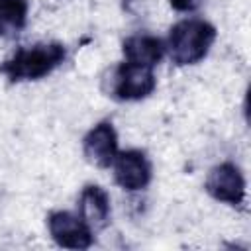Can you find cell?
<instances>
[{
    "instance_id": "6da1fadb",
    "label": "cell",
    "mask_w": 251,
    "mask_h": 251,
    "mask_svg": "<svg viewBox=\"0 0 251 251\" xmlns=\"http://www.w3.org/2000/svg\"><path fill=\"white\" fill-rule=\"evenodd\" d=\"M65 47L61 43H37L33 47L18 49L10 59L0 65V73L10 82L39 80L51 75L65 61Z\"/></svg>"
},
{
    "instance_id": "7a4b0ae2",
    "label": "cell",
    "mask_w": 251,
    "mask_h": 251,
    "mask_svg": "<svg viewBox=\"0 0 251 251\" xmlns=\"http://www.w3.org/2000/svg\"><path fill=\"white\" fill-rule=\"evenodd\" d=\"M214 41H216V27L210 22L198 18L182 20L175 24L169 33L171 59L178 67L196 65L208 55Z\"/></svg>"
},
{
    "instance_id": "3957f363",
    "label": "cell",
    "mask_w": 251,
    "mask_h": 251,
    "mask_svg": "<svg viewBox=\"0 0 251 251\" xmlns=\"http://www.w3.org/2000/svg\"><path fill=\"white\" fill-rule=\"evenodd\" d=\"M157 86L151 67H141L133 63H120L110 71L108 96L116 100H141L147 98Z\"/></svg>"
},
{
    "instance_id": "277c9868",
    "label": "cell",
    "mask_w": 251,
    "mask_h": 251,
    "mask_svg": "<svg viewBox=\"0 0 251 251\" xmlns=\"http://www.w3.org/2000/svg\"><path fill=\"white\" fill-rule=\"evenodd\" d=\"M204 188L214 200L226 202L229 206H241L245 200V180L233 163L216 165L210 171Z\"/></svg>"
},
{
    "instance_id": "5b68a950",
    "label": "cell",
    "mask_w": 251,
    "mask_h": 251,
    "mask_svg": "<svg viewBox=\"0 0 251 251\" xmlns=\"http://www.w3.org/2000/svg\"><path fill=\"white\" fill-rule=\"evenodd\" d=\"M49 233L59 247L67 249H88L94 241L92 229L82 222L80 216L71 212H53L47 218Z\"/></svg>"
},
{
    "instance_id": "8992f818",
    "label": "cell",
    "mask_w": 251,
    "mask_h": 251,
    "mask_svg": "<svg viewBox=\"0 0 251 251\" xmlns=\"http://www.w3.org/2000/svg\"><path fill=\"white\" fill-rule=\"evenodd\" d=\"M114 178L124 190H141L151 180V163L143 151L129 149L116 153L114 157Z\"/></svg>"
},
{
    "instance_id": "52a82bcc",
    "label": "cell",
    "mask_w": 251,
    "mask_h": 251,
    "mask_svg": "<svg viewBox=\"0 0 251 251\" xmlns=\"http://www.w3.org/2000/svg\"><path fill=\"white\" fill-rule=\"evenodd\" d=\"M82 151L88 163L100 169H108L118 153V135L112 122L96 124L82 139Z\"/></svg>"
},
{
    "instance_id": "ba28073f",
    "label": "cell",
    "mask_w": 251,
    "mask_h": 251,
    "mask_svg": "<svg viewBox=\"0 0 251 251\" xmlns=\"http://www.w3.org/2000/svg\"><path fill=\"white\" fill-rule=\"evenodd\" d=\"M78 212L90 229H102L110 222V198L98 184H86L78 198Z\"/></svg>"
},
{
    "instance_id": "9c48e42d",
    "label": "cell",
    "mask_w": 251,
    "mask_h": 251,
    "mask_svg": "<svg viewBox=\"0 0 251 251\" xmlns=\"http://www.w3.org/2000/svg\"><path fill=\"white\" fill-rule=\"evenodd\" d=\"M122 51L127 63L153 69L163 59L165 43L155 35H131L122 43Z\"/></svg>"
},
{
    "instance_id": "30bf717a",
    "label": "cell",
    "mask_w": 251,
    "mask_h": 251,
    "mask_svg": "<svg viewBox=\"0 0 251 251\" xmlns=\"http://www.w3.org/2000/svg\"><path fill=\"white\" fill-rule=\"evenodd\" d=\"M27 22V0H0V35L10 37Z\"/></svg>"
},
{
    "instance_id": "8fae6325",
    "label": "cell",
    "mask_w": 251,
    "mask_h": 251,
    "mask_svg": "<svg viewBox=\"0 0 251 251\" xmlns=\"http://www.w3.org/2000/svg\"><path fill=\"white\" fill-rule=\"evenodd\" d=\"M202 0H169V4L176 10V12H194L198 10Z\"/></svg>"
}]
</instances>
